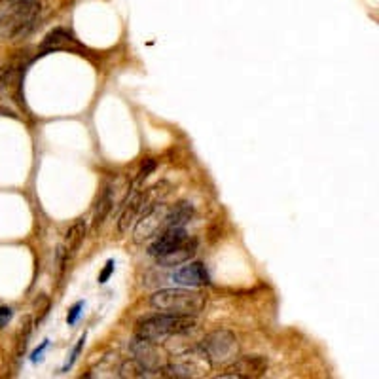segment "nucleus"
Masks as SVG:
<instances>
[{"instance_id":"7","label":"nucleus","mask_w":379,"mask_h":379,"mask_svg":"<svg viewBox=\"0 0 379 379\" xmlns=\"http://www.w3.org/2000/svg\"><path fill=\"white\" fill-rule=\"evenodd\" d=\"M173 281L180 286H188V288H195V286H203L211 283L205 265L201 262H192L188 265H182L180 269L173 273Z\"/></svg>"},{"instance_id":"18","label":"nucleus","mask_w":379,"mask_h":379,"mask_svg":"<svg viewBox=\"0 0 379 379\" xmlns=\"http://www.w3.org/2000/svg\"><path fill=\"white\" fill-rule=\"evenodd\" d=\"M14 4H21V2H32V0H12Z\"/></svg>"},{"instance_id":"4","label":"nucleus","mask_w":379,"mask_h":379,"mask_svg":"<svg viewBox=\"0 0 379 379\" xmlns=\"http://www.w3.org/2000/svg\"><path fill=\"white\" fill-rule=\"evenodd\" d=\"M167 211L169 209L165 205H150L146 209V213L141 216L135 228V243H143L144 239H150L156 233H159V229L165 228Z\"/></svg>"},{"instance_id":"11","label":"nucleus","mask_w":379,"mask_h":379,"mask_svg":"<svg viewBox=\"0 0 379 379\" xmlns=\"http://www.w3.org/2000/svg\"><path fill=\"white\" fill-rule=\"evenodd\" d=\"M143 201H144L143 193H136L135 197L129 201V205L125 207V211H123L122 216H120V222H118V231H120V233H127L129 231V226L135 222L136 213H139V209L143 205Z\"/></svg>"},{"instance_id":"12","label":"nucleus","mask_w":379,"mask_h":379,"mask_svg":"<svg viewBox=\"0 0 379 379\" xmlns=\"http://www.w3.org/2000/svg\"><path fill=\"white\" fill-rule=\"evenodd\" d=\"M82 239H84V224L80 222V224H76V226H72L71 231L66 233V241L71 245V251L76 252V249L80 247V243H82Z\"/></svg>"},{"instance_id":"5","label":"nucleus","mask_w":379,"mask_h":379,"mask_svg":"<svg viewBox=\"0 0 379 379\" xmlns=\"http://www.w3.org/2000/svg\"><path fill=\"white\" fill-rule=\"evenodd\" d=\"M209 368H211V360L207 358L205 351L197 349V351L188 353V355H182L179 362L173 364L171 370L175 375H182V377H197V375L207 373Z\"/></svg>"},{"instance_id":"9","label":"nucleus","mask_w":379,"mask_h":379,"mask_svg":"<svg viewBox=\"0 0 379 379\" xmlns=\"http://www.w3.org/2000/svg\"><path fill=\"white\" fill-rule=\"evenodd\" d=\"M195 249H197V243H195L193 239H188L186 243L182 245L180 249L173 251L171 254H167V256L158 258V264L159 265H179V264H184V262H188V260H190V258L195 254Z\"/></svg>"},{"instance_id":"3","label":"nucleus","mask_w":379,"mask_h":379,"mask_svg":"<svg viewBox=\"0 0 379 379\" xmlns=\"http://www.w3.org/2000/svg\"><path fill=\"white\" fill-rule=\"evenodd\" d=\"M201 349L205 351L211 364H226L237 355V337L228 330H216L203 339Z\"/></svg>"},{"instance_id":"10","label":"nucleus","mask_w":379,"mask_h":379,"mask_svg":"<svg viewBox=\"0 0 379 379\" xmlns=\"http://www.w3.org/2000/svg\"><path fill=\"white\" fill-rule=\"evenodd\" d=\"M193 216V207L190 203H179L171 211H167L165 218V228H182L186 222Z\"/></svg>"},{"instance_id":"8","label":"nucleus","mask_w":379,"mask_h":379,"mask_svg":"<svg viewBox=\"0 0 379 379\" xmlns=\"http://www.w3.org/2000/svg\"><path fill=\"white\" fill-rule=\"evenodd\" d=\"M265 364L264 358L260 357H247L241 358L235 366H233V373H222L220 377H256V375H262L265 372Z\"/></svg>"},{"instance_id":"6","label":"nucleus","mask_w":379,"mask_h":379,"mask_svg":"<svg viewBox=\"0 0 379 379\" xmlns=\"http://www.w3.org/2000/svg\"><path fill=\"white\" fill-rule=\"evenodd\" d=\"M188 239H190V235L186 233L184 228H167V231H163V233L156 239V243L148 249V254L154 258L167 256V254H171L173 251L180 249Z\"/></svg>"},{"instance_id":"16","label":"nucleus","mask_w":379,"mask_h":379,"mask_svg":"<svg viewBox=\"0 0 379 379\" xmlns=\"http://www.w3.org/2000/svg\"><path fill=\"white\" fill-rule=\"evenodd\" d=\"M48 345H50V341H48V339H44L42 345H40V347H38V349H36L35 353H32V357H30V360H32L35 364H36V362H40V360H42V355H44V351L48 349Z\"/></svg>"},{"instance_id":"1","label":"nucleus","mask_w":379,"mask_h":379,"mask_svg":"<svg viewBox=\"0 0 379 379\" xmlns=\"http://www.w3.org/2000/svg\"><path fill=\"white\" fill-rule=\"evenodd\" d=\"M150 305L161 313L195 317L207 305V296L192 288H167L152 296Z\"/></svg>"},{"instance_id":"2","label":"nucleus","mask_w":379,"mask_h":379,"mask_svg":"<svg viewBox=\"0 0 379 379\" xmlns=\"http://www.w3.org/2000/svg\"><path fill=\"white\" fill-rule=\"evenodd\" d=\"M195 326L193 317L190 315H171L161 313L156 317H148L136 324V336L148 339L152 343H159L171 336L186 334Z\"/></svg>"},{"instance_id":"14","label":"nucleus","mask_w":379,"mask_h":379,"mask_svg":"<svg viewBox=\"0 0 379 379\" xmlns=\"http://www.w3.org/2000/svg\"><path fill=\"white\" fill-rule=\"evenodd\" d=\"M82 307H84V303H82V301H78V303H76V305L68 311V315H66V322H68V324H74V322L78 321L80 313H82Z\"/></svg>"},{"instance_id":"17","label":"nucleus","mask_w":379,"mask_h":379,"mask_svg":"<svg viewBox=\"0 0 379 379\" xmlns=\"http://www.w3.org/2000/svg\"><path fill=\"white\" fill-rule=\"evenodd\" d=\"M12 309L10 307H0V328H4L8 322L12 321Z\"/></svg>"},{"instance_id":"13","label":"nucleus","mask_w":379,"mask_h":379,"mask_svg":"<svg viewBox=\"0 0 379 379\" xmlns=\"http://www.w3.org/2000/svg\"><path fill=\"white\" fill-rule=\"evenodd\" d=\"M114 273V260H108L107 262V267L100 271V275H99V283L100 285H105L108 279H110V275Z\"/></svg>"},{"instance_id":"15","label":"nucleus","mask_w":379,"mask_h":379,"mask_svg":"<svg viewBox=\"0 0 379 379\" xmlns=\"http://www.w3.org/2000/svg\"><path fill=\"white\" fill-rule=\"evenodd\" d=\"M154 169H156V161H154V159H146V163L143 165V169H141V173H139V179L141 180L146 179Z\"/></svg>"}]
</instances>
